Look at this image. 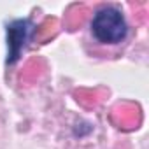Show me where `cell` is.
<instances>
[{"label":"cell","mask_w":149,"mask_h":149,"mask_svg":"<svg viewBox=\"0 0 149 149\" xmlns=\"http://www.w3.org/2000/svg\"><path fill=\"white\" fill-rule=\"evenodd\" d=\"M30 30H32V23L30 19H14L7 25V30H6V35H7V65H14L19 56H21V51L28 40V35H30Z\"/></svg>","instance_id":"2"},{"label":"cell","mask_w":149,"mask_h":149,"mask_svg":"<svg viewBox=\"0 0 149 149\" xmlns=\"http://www.w3.org/2000/svg\"><path fill=\"white\" fill-rule=\"evenodd\" d=\"M91 32L102 44H119L128 33V25L119 9L102 7L91 19Z\"/></svg>","instance_id":"1"}]
</instances>
